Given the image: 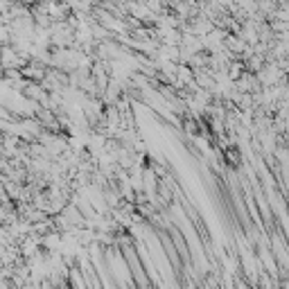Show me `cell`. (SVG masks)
<instances>
[{
  "instance_id": "obj_1",
  "label": "cell",
  "mask_w": 289,
  "mask_h": 289,
  "mask_svg": "<svg viewBox=\"0 0 289 289\" xmlns=\"http://www.w3.org/2000/svg\"><path fill=\"white\" fill-rule=\"evenodd\" d=\"M12 27L9 25H0V47L9 45V41H12Z\"/></svg>"
}]
</instances>
